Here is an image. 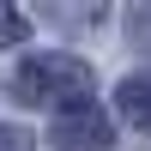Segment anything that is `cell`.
Returning <instances> with one entry per match:
<instances>
[{
    "label": "cell",
    "instance_id": "6",
    "mask_svg": "<svg viewBox=\"0 0 151 151\" xmlns=\"http://www.w3.org/2000/svg\"><path fill=\"white\" fill-rule=\"evenodd\" d=\"M127 36H133V48H145V55H151V0H133V24H127Z\"/></svg>",
    "mask_w": 151,
    "mask_h": 151
},
{
    "label": "cell",
    "instance_id": "7",
    "mask_svg": "<svg viewBox=\"0 0 151 151\" xmlns=\"http://www.w3.org/2000/svg\"><path fill=\"white\" fill-rule=\"evenodd\" d=\"M24 145H30V139H24L18 127H0V151H24Z\"/></svg>",
    "mask_w": 151,
    "mask_h": 151
},
{
    "label": "cell",
    "instance_id": "4",
    "mask_svg": "<svg viewBox=\"0 0 151 151\" xmlns=\"http://www.w3.org/2000/svg\"><path fill=\"white\" fill-rule=\"evenodd\" d=\"M103 6L109 0H42V12L55 24H67V30H91V24L103 18Z\"/></svg>",
    "mask_w": 151,
    "mask_h": 151
},
{
    "label": "cell",
    "instance_id": "5",
    "mask_svg": "<svg viewBox=\"0 0 151 151\" xmlns=\"http://www.w3.org/2000/svg\"><path fill=\"white\" fill-rule=\"evenodd\" d=\"M24 36H30V18L18 12V0H0V48L24 42Z\"/></svg>",
    "mask_w": 151,
    "mask_h": 151
},
{
    "label": "cell",
    "instance_id": "3",
    "mask_svg": "<svg viewBox=\"0 0 151 151\" xmlns=\"http://www.w3.org/2000/svg\"><path fill=\"white\" fill-rule=\"evenodd\" d=\"M115 109H121V115H127L139 133H151V73H133V79H121Z\"/></svg>",
    "mask_w": 151,
    "mask_h": 151
},
{
    "label": "cell",
    "instance_id": "1",
    "mask_svg": "<svg viewBox=\"0 0 151 151\" xmlns=\"http://www.w3.org/2000/svg\"><path fill=\"white\" fill-rule=\"evenodd\" d=\"M91 85L97 79L79 55H30L12 73V97L30 109H79V103H91Z\"/></svg>",
    "mask_w": 151,
    "mask_h": 151
},
{
    "label": "cell",
    "instance_id": "2",
    "mask_svg": "<svg viewBox=\"0 0 151 151\" xmlns=\"http://www.w3.org/2000/svg\"><path fill=\"white\" fill-rule=\"evenodd\" d=\"M48 139H55V151H115V127H109V115L97 103H79L55 121Z\"/></svg>",
    "mask_w": 151,
    "mask_h": 151
}]
</instances>
